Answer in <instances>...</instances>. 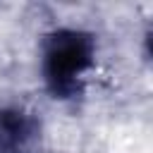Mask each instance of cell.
<instances>
[{
  "mask_svg": "<svg viewBox=\"0 0 153 153\" xmlns=\"http://www.w3.org/2000/svg\"><path fill=\"white\" fill-rule=\"evenodd\" d=\"M93 65V38L79 29L53 31L43 50V76L55 98H74L81 76Z\"/></svg>",
  "mask_w": 153,
  "mask_h": 153,
  "instance_id": "cell-1",
  "label": "cell"
},
{
  "mask_svg": "<svg viewBox=\"0 0 153 153\" xmlns=\"http://www.w3.org/2000/svg\"><path fill=\"white\" fill-rule=\"evenodd\" d=\"M33 136V117L22 110H0V153H26Z\"/></svg>",
  "mask_w": 153,
  "mask_h": 153,
  "instance_id": "cell-2",
  "label": "cell"
},
{
  "mask_svg": "<svg viewBox=\"0 0 153 153\" xmlns=\"http://www.w3.org/2000/svg\"><path fill=\"white\" fill-rule=\"evenodd\" d=\"M148 53H151V55H153V33H151V36H148Z\"/></svg>",
  "mask_w": 153,
  "mask_h": 153,
  "instance_id": "cell-3",
  "label": "cell"
}]
</instances>
